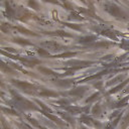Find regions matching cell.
I'll return each mask as SVG.
<instances>
[{"instance_id":"6da1fadb","label":"cell","mask_w":129,"mask_h":129,"mask_svg":"<svg viewBox=\"0 0 129 129\" xmlns=\"http://www.w3.org/2000/svg\"><path fill=\"white\" fill-rule=\"evenodd\" d=\"M108 11L111 14H113L114 16H117V17H121V15H123L122 11L118 7H116V6H111V9H108Z\"/></svg>"},{"instance_id":"7a4b0ae2","label":"cell","mask_w":129,"mask_h":129,"mask_svg":"<svg viewBox=\"0 0 129 129\" xmlns=\"http://www.w3.org/2000/svg\"><path fill=\"white\" fill-rule=\"evenodd\" d=\"M29 5L32 6L34 9H38V5H37V3H35L33 0H30V1H29Z\"/></svg>"},{"instance_id":"3957f363","label":"cell","mask_w":129,"mask_h":129,"mask_svg":"<svg viewBox=\"0 0 129 129\" xmlns=\"http://www.w3.org/2000/svg\"><path fill=\"white\" fill-rule=\"evenodd\" d=\"M94 38H95L94 36H90V37H84V38H81L80 40H81V41H88V40L90 41L91 39H94Z\"/></svg>"},{"instance_id":"277c9868","label":"cell","mask_w":129,"mask_h":129,"mask_svg":"<svg viewBox=\"0 0 129 129\" xmlns=\"http://www.w3.org/2000/svg\"><path fill=\"white\" fill-rule=\"evenodd\" d=\"M45 1H47V2H51V3H57V1H55V0H45Z\"/></svg>"}]
</instances>
